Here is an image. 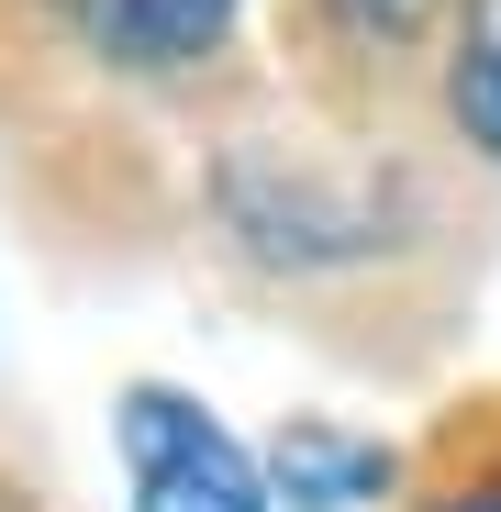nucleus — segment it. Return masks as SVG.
Segmentation results:
<instances>
[{"instance_id":"nucleus-1","label":"nucleus","mask_w":501,"mask_h":512,"mask_svg":"<svg viewBox=\"0 0 501 512\" xmlns=\"http://www.w3.org/2000/svg\"><path fill=\"white\" fill-rule=\"evenodd\" d=\"M479 167L412 145H268L245 134L201 167L212 234L301 301H379V312H457L479 268Z\"/></svg>"},{"instance_id":"nucleus-2","label":"nucleus","mask_w":501,"mask_h":512,"mask_svg":"<svg viewBox=\"0 0 501 512\" xmlns=\"http://www.w3.org/2000/svg\"><path fill=\"white\" fill-rule=\"evenodd\" d=\"M112 446H123L134 512H268V468L212 423V401L167 390V379H134L112 401Z\"/></svg>"},{"instance_id":"nucleus-3","label":"nucleus","mask_w":501,"mask_h":512,"mask_svg":"<svg viewBox=\"0 0 501 512\" xmlns=\"http://www.w3.org/2000/svg\"><path fill=\"white\" fill-rule=\"evenodd\" d=\"M446 23H457V0H301V45L346 112L424 90L446 56Z\"/></svg>"},{"instance_id":"nucleus-4","label":"nucleus","mask_w":501,"mask_h":512,"mask_svg":"<svg viewBox=\"0 0 501 512\" xmlns=\"http://www.w3.org/2000/svg\"><path fill=\"white\" fill-rule=\"evenodd\" d=\"M45 12L90 67L134 78V90H179V78H201L234 45L245 0H45Z\"/></svg>"},{"instance_id":"nucleus-5","label":"nucleus","mask_w":501,"mask_h":512,"mask_svg":"<svg viewBox=\"0 0 501 512\" xmlns=\"http://www.w3.org/2000/svg\"><path fill=\"white\" fill-rule=\"evenodd\" d=\"M257 468H268V501H290V512H390L401 501V446H379L368 423H334V412H290Z\"/></svg>"},{"instance_id":"nucleus-6","label":"nucleus","mask_w":501,"mask_h":512,"mask_svg":"<svg viewBox=\"0 0 501 512\" xmlns=\"http://www.w3.org/2000/svg\"><path fill=\"white\" fill-rule=\"evenodd\" d=\"M424 112H435V145L479 179H501V0H457L446 23V56L424 78Z\"/></svg>"},{"instance_id":"nucleus-7","label":"nucleus","mask_w":501,"mask_h":512,"mask_svg":"<svg viewBox=\"0 0 501 512\" xmlns=\"http://www.w3.org/2000/svg\"><path fill=\"white\" fill-rule=\"evenodd\" d=\"M412 512H501V412L457 423V435L435 446V468L412 479Z\"/></svg>"}]
</instances>
